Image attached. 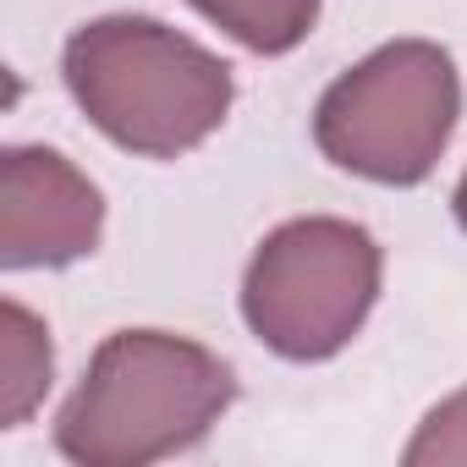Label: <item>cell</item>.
<instances>
[{"instance_id":"cell-7","label":"cell","mask_w":467,"mask_h":467,"mask_svg":"<svg viewBox=\"0 0 467 467\" xmlns=\"http://www.w3.org/2000/svg\"><path fill=\"white\" fill-rule=\"evenodd\" d=\"M187 6L254 56H286L319 23V0H187Z\"/></svg>"},{"instance_id":"cell-8","label":"cell","mask_w":467,"mask_h":467,"mask_svg":"<svg viewBox=\"0 0 467 467\" xmlns=\"http://www.w3.org/2000/svg\"><path fill=\"white\" fill-rule=\"evenodd\" d=\"M407 467H429V462H451L467 467V385L456 396H445L412 434V445L401 451Z\"/></svg>"},{"instance_id":"cell-9","label":"cell","mask_w":467,"mask_h":467,"mask_svg":"<svg viewBox=\"0 0 467 467\" xmlns=\"http://www.w3.org/2000/svg\"><path fill=\"white\" fill-rule=\"evenodd\" d=\"M451 209H456V220H462V231H467V176L456 182V203H451Z\"/></svg>"},{"instance_id":"cell-2","label":"cell","mask_w":467,"mask_h":467,"mask_svg":"<svg viewBox=\"0 0 467 467\" xmlns=\"http://www.w3.org/2000/svg\"><path fill=\"white\" fill-rule=\"evenodd\" d=\"M78 110L127 154L176 160L220 132L231 67L154 17H99L61 56Z\"/></svg>"},{"instance_id":"cell-3","label":"cell","mask_w":467,"mask_h":467,"mask_svg":"<svg viewBox=\"0 0 467 467\" xmlns=\"http://www.w3.org/2000/svg\"><path fill=\"white\" fill-rule=\"evenodd\" d=\"M456 116V61L429 39H396L325 88L314 110V143L330 165L363 182L412 187L440 165Z\"/></svg>"},{"instance_id":"cell-1","label":"cell","mask_w":467,"mask_h":467,"mask_svg":"<svg viewBox=\"0 0 467 467\" xmlns=\"http://www.w3.org/2000/svg\"><path fill=\"white\" fill-rule=\"evenodd\" d=\"M231 396L237 379L209 347L171 330H116L61 407L56 445L83 467H143L198 445Z\"/></svg>"},{"instance_id":"cell-6","label":"cell","mask_w":467,"mask_h":467,"mask_svg":"<svg viewBox=\"0 0 467 467\" xmlns=\"http://www.w3.org/2000/svg\"><path fill=\"white\" fill-rule=\"evenodd\" d=\"M50 368V330L23 303H6L0 308V423L6 429L28 423V412L45 401Z\"/></svg>"},{"instance_id":"cell-4","label":"cell","mask_w":467,"mask_h":467,"mask_svg":"<svg viewBox=\"0 0 467 467\" xmlns=\"http://www.w3.org/2000/svg\"><path fill=\"white\" fill-rule=\"evenodd\" d=\"M379 297V243L336 214L286 220L243 275L248 330L286 363L336 358Z\"/></svg>"},{"instance_id":"cell-5","label":"cell","mask_w":467,"mask_h":467,"mask_svg":"<svg viewBox=\"0 0 467 467\" xmlns=\"http://www.w3.org/2000/svg\"><path fill=\"white\" fill-rule=\"evenodd\" d=\"M105 198L56 149H12L0 165V265L56 270L99 248Z\"/></svg>"}]
</instances>
